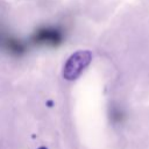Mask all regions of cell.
Wrapping results in <instances>:
<instances>
[{
  "instance_id": "6da1fadb",
  "label": "cell",
  "mask_w": 149,
  "mask_h": 149,
  "mask_svg": "<svg viewBox=\"0 0 149 149\" xmlns=\"http://www.w3.org/2000/svg\"><path fill=\"white\" fill-rule=\"evenodd\" d=\"M92 61V52L88 50H79L73 52L64 64L63 77L66 80L77 79Z\"/></svg>"
},
{
  "instance_id": "7a4b0ae2",
  "label": "cell",
  "mask_w": 149,
  "mask_h": 149,
  "mask_svg": "<svg viewBox=\"0 0 149 149\" xmlns=\"http://www.w3.org/2000/svg\"><path fill=\"white\" fill-rule=\"evenodd\" d=\"M62 41H63V33L58 28H55V27L41 28L33 36V42L35 44L56 47L61 44Z\"/></svg>"
},
{
  "instance_id": "3957f363",
  "label": "cell",
  "mask_w": 149,
  "mask_h": 149,
  "mask_svg": "<svg viewBox=\"0 0 149 149\" xmlns=\"http://www.w3.org/2000/svg\"><path fill=\"white\" fill-rule=\"evenodd\" d=\"M6 48L8 51H10L14 55H22L26 51V45L15 38H8L6 40Z\"/></svg>"
},
{
  "instance_id": "277c9868",
  "label": "cell",
  "mask_w": 149,
  "mask_h": 149,
  "mask_svg": "<svg viewBox=\"0 0 149 149\" xmlns=\"http://www.w3.org/2000/svg\"><path fill=\"white\" fill-rule=\"evenodd\" d=\"M38 149H48V148H45V147H40Z\"/></svg>"
}]
</instances>
